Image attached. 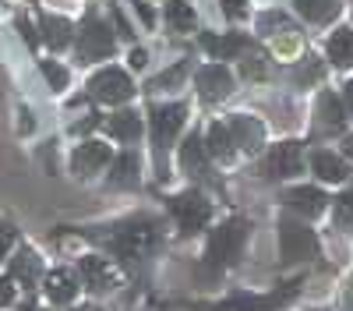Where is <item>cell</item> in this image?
<instances>
[{
  "label": "cell",
  "instance_id": "cell-1",
  "mask_svg": "<svg viewBox=\"0 0 353 311\" xmlns=\"http://www.w3.org/2000/svg\"><path fill=\"white\" fill-rule=\"evenodd\" d=\"M244 241H248V223L244 219H226L219 230H212L205 259H209V265H233L244 251Z\"/></svg>",
  "mask_w": 353,
  "mask_h": 311
},
{
  "label": "cell",
  "instance_id": "cell-2",
  "mask_svg": "<svg viewBox=\"0 0 353 311\" xmlns=\"http://www.w3.org/2000/svg\"><path fill=\"white\" fill-rule=\"evenodd\" d=\"M318 254V237L297 219H283L279 223V259L283 262H304Z\"/></svg>",
  "mask_w": 353,
  "mask_h": 311
},
{
  "label": "cell",
  "instance_id": "cell-3",
  "mask_svg": "<svg viewBox=\"0 0 353 311\" xmlns=\"http://www.w3.org/2000/svg\"><path fill=\"white\" fill-rule=\"evenodd\" d=\"M156 241H159V234H156V226L149 223V219H138V223H128V226H121V230L113 234V241H110V248L117 251V254H124V259H145L152 248H156Z\"/></svg>",
  "mask_w": 353,
  "mask_h": 311
},
{
  "label": "cell",
  "instance_id": "cell-4",
  "mask_svg": "<svg viewBox=\"0 0 353 311\" xmlns=\"http://www.w3.org/2000/svg\"><path fill=\"white\" fill-rule=\"evenodd\" d=\"M170 212H173L176 226H181V234H198L201 226L209 223L212 205L205 202V194H198V191H184V194H176L173 202H170Z\"/></svg>",
  "mask_w": 353,
  "mask_h": 311
},
{
  "label": "cell",
  "instance_id": "cell-5",
  "mask_svg": "<svg viewBox=\"0 0 353 311\" xmlns=\"http://www.w3.org/2000/svg\"><path fill=\"white\" fill-rule=\"evenodd\" d=\"M110 53H113V32L96 14H88L78 32V57L88 64V61H106Z\"/></svg>",
  "mask_w": 353,
  "mask_h": 311
},
{
  "label": "cell",
  "instance_id": "cell-6",
  "mask_svg": "<svg viewBox=\"0 0 353 311\" xmlns=\"http://www.w3.org/2000/svg\"><path fill=\"white\" fill-rule=\"evenodd\" d=\"M88 92L99 103H128L134 96V85L121 68H103L99 74H92V81H88Z\"/></svg>",
  "mask_w": 353,
  "mask_h": 311
},
{
  "label": "cell",
  "instance_id": "cell-7",
  "mask_svg": "<svg viewBox=\"0 0 353 311\" xmlns=\"http://www.w3.org/2000/svg\"><path fill=\"white\" fill-rule=\"evenodd\" d=\"M297 287L301 283L293 279V283H283L279 290L272 294H261V297H251V294H241V297H230L219 304V311H279L290 297H297Z\"/></svg>",
  "mask_w": 353,
  "mask_h": 311
},
{
  "label": "cell",
  "instance_id": "cell-8",
  "mask_svg": "<svg viewBox=\"0 0 353 311\" xmlns=\"http://www.w3.org/2000/svg\"><path fill=\"white\" fill-rule=\"evenodd\" d=\"M184 117H188V106L184 103H166V106H156L152 110V141H156L159 152L170 146L176 134H181Z\"/></svg>",
  "mask_w": 353,
  "mask_h": 311
},
{
  "label": "cell",
  "instance_id": "cell-9",
  "mask_svg": "<svg viewBox=\"0 0 353 311\" xmlns=\"http://www.w3.org/2000/svg\"><path fill=\"white\" fill-rule=\"evenodd\" d=\"M304 166V156H301V141H279V146L269 152V159H265V177H293L301 174Z\"/></svg>",
  "mask_w": 353,
  "mask_h": 311
},
{
  "label": "cell",
  "instance_id": "cell-10",
  "mask_svg": "<svg viewBox=\"0 0 353 311\" xmlns=\"http://www.w3.org/2000/svg\"><path fill=\"white\" fill-rule=\"evenodd\" d=\"M198 92L205 96V99H226L230 92H233V74L226 71V64H205L201 71H198Z\"/></svg>",
  "mask_w": 353,
  "mask_h": 311
},
{
  "label": "cell",
  "instance_id": "cell-11",
  "mask_svg": "<svg viewBox=\"0 0 353 311\" xmlns=\"http://www.w3.org/2000/svg\"><path fill=\"white\" fill-rule=\"evenodd\" d=\"M106 163H110V149L103 146V141H85V146H78L74 156H71V170L78 177H92Z\"/></svg>",
  "mask_w": 353,
  "mask_h": 311
},
{
  "label": "cell",
  "instance_id": "cell-12",
  "mask_svg": "<svg viewBox=\"0 0 353 311\" xmlns=\"http://www.w3.org/2000/svg\"><path fill=\"white\" fill-rule=\"evenodd\" d=\"M230 134L237 141V149H248V152H258L265 146V128L261 121L248 117V113H237V117H230Z\"/></svg>",
  "mask_w": 353,
  "mask_h": 311
},
{
  "label": "cell",
  "instance_id": "cell-13",
  "mask_svg": "<svg viewBox=\"0 0 353 311\" xmlns=\"http://www.w3.org/2000/svg\"><path fill=\"white\" fill-rule=\"evenodd\" d=\"M325 191H318V188H293L283 194V205H290L293 212H301V216H321L325 212Z\"/></svg>",
  "mask_w": 353,
  "mask_h": 311
},
{
  "label": "cell",
  "instance_id": "cell-14",
  "mask_svg": "<svg viewBox=\"0 0 353 311\" xmlns=\"http://www.w3.org/2000/svg\"><path fill=\"white\" fill-rule=\"evenodd\" d=\"M81 269V279H85V287H92V290H110L113 287V265L106 259H99V254H85V259L78 262Z\"/></svg>",
  "mask_w": 353,
  "mask_h": 311
},
{
  "label": "cell",
  "instance_id": "cell-15",
  "mask_svg": "<svg viewBox=\"0 0 353 311\" xmlns=\"http://www.w3.org/2000/svg\"><path fill=\"white\" fill-rule=\"evenodd\" d=\"M181 166H184V174H191V177L209 174V146H205V138L188 134V141L181 146Z\"/></svg>",
  "mask_w": 353,
  "mask_h": 311
},
{
  "label": "cell",
  "instance_id": "cell-16",
  "mask_svg": "<svg viewBox=\"0 0 353 311\" xmlns=\"http://www.w3.org/2000/svg\"><path fill=\"white\" fill-rule=\"evenodd\" d=\"M201 46L209 50L216 61H233V57H241L248 50V39L230 32V36H212V32H201Z\"/></svg>",
  "mask_w": 353,
  "mask_h": 311
},
{
  "label": "cell",
  "instance_id": "cell-17",
  "mask_svg": "<svg viewBox=\"0 0 353 311\" xmlns=\"http://www.w3.org/2000/svg\"><path fill=\"white\" fill-rule=\"evenodd\" d=\"M39 276H43L39 254H36V251H28V248H21V251H18V259H11V279L25 283V287H36Z\"/></svg>",
  "mask_w": 353,
  "mask_h": 311
},
{
  "label": "cell",
  "instance_id": "cell-18",
  "mask_svg": "<svg viewBox=\"0 0 353 311\" xmlns=\"http://www.w3.org/2000/svg\"><path fill=\"white\" fill-rule=\"evenodd\" d=\"M74 294H78V279H74L68 269H57V272L46 276V297H50L53 304H71Z\"/></svg>",
  "mask_w": 353,
  "mask_h": 311
},
{
  "label": "cell",
  "instance_id": "cell-19",
  "mask_svg": "<svg viewBox=\"0 0 353 311\" xmlns=\"http://www.w3.org/2000/svg\"><path fill=\"white\" fill-rule=\"evenodd\" d=\"M39 28H43V39L50 43V50H64V46L71 43V36H74L71 21L61 18V14H43Z\"/></svg>",
  "mask_w": 353,
  "mask_h": 311
},
{
  "label": "cell",
  "instance_id": "cell-20",
  "mask_svg": "<svg viewBox=\"0 0 353 311\" xmlns=\"http://www.w3.org/2000/svg\"><path fill=\"white\" fill-rule=\"evenodd\" d=\"M301 18H307L311 25H325L339 14V0H293Z\"/></svg>",
  "mask_w": 353,
  "mask_h": 311
},
{
  "label": "cell",
  "instance_id": "cell-21",
  "mask_svg": "<svg viewBox=\"0 0 353 311\" xmlns=\"http://www.w3.org/2000/svg\"><path fill=\"white\" fill-rule=\"evenodd\" d=\"M311 170H314L321 181H336V184L350 177V166L339 156H332V152H314L311 156Z\"/></svg>",
  "mask_w": 353,
  "mask_h": 311
},
{
  "label": "cell",
  "instance_id": "cell-22",
  "mask_svg": "<svg viewBox=\"0 0 353 311\" xmlns=\"http://www.w3.org/2000/svg\"><path fill=\"white\" fill-rule=\"evenodd\" d=\"M318 117H321V128H329V131H339V128H343L346 106L339 103L336 92H321V99H318Z\"/></svg>",
  "mask_w": 353,
  "mask_h": 311
},
{
  "label": "cell",
  "instance_id": "cell-23",
  "mask_svg": "<svg viewBox=\"0 0 353 311\" xmlns=\"http://www.w3.org/2000/svg\"><path fill=\"white\" fill-rule=\"evenodd\" d=\"M329 61L336 68H350L353 64V32L350 28H336L329 36Z\"/></svg>",
  "mask_w": 353,
  "mask_h": 311
},
{
  "label": "cell",
  "instance_id": "cell-24",
  "mask_svg": "<svg viewBox=\"0 0 353 311\" xmlns=\"http://www.w3.org/2000/svg\"><path fill=\"white\" fill-rule=\"evenodd\" d=\"M205 146H209V152L216 159H230L233 152H237V141H233V134H230V124H212L209 134H205Z\"/></svg>",
  "mask_w": 353,
  "mask_h": 311
},
{
  "label": "cell",
  "instance_id": "cell-25",
  "mask_svg": "<svg viewBox=\"0 0 353 311\" xmlns=\"http://www.w3.org/2000/svg\"><path fill=\"white\" fill-rule=\"evenodd\" d=\"M106 128H110L113 138L134 141V138L141 134V117H138V113H131V110H124V113H113V117L106 121Z\"/></svg>",
  "mask_w": 353,
  "mask_h": 311
},
{
  "label": "cell",
  "instance_id": "cell-26",
  "mask_svg": "<svg viewBox=\"0 0 353 311\" xmlns=\"http://www.w3.org/2000/svg\"><path fill=\"white\" fill-rule=\"evenodd\" d=\"M166 21H170L173 32H191V28L198 25V18H194L188 0H170V4H166Z\"/></svg>",
  "mask_w": 353,
  "mask_h": 311
},
{
  "label": "cell",
  "instance_id": "cell-27",
  "mask_svg": "<svg viewBox=\"0 0 353 311\" xmlns=\"http://www.w3.org/2000/svg\"><path fill=\"white\" fill-rule=\"evenodd\" d=\"M113 184H134L138 181V156L134 152H124L113 159V174H110Z\"/></svg>",
  "mask_w": 353,
  "mask_h": 311
},
{
  "label": "cell",
  "instance_id": "cell-28",
  "mask_svg": "<svg viewBox=\"0 0 353 311\" xmlns=\"http://www.w3.org/2000/svg\"><path fill=\"white\" fill-rule=\"evenodd\" d=\"M336 226H343V230L353 226V191L336 198Z\"/></svg>",
  "mask_w": 353,
  "mask_h": 311
},
{
  "label": "cell",
  "instance_id": "cell-29",
  "mask_svg": "<svg viewBox=\"0 0 353 311\" xmlns=\"http://www.w3.org/2000/svg\"><path fill=\"white\" fill-rule=\"evenodd\" d=\"M321 74H325V68L318 64V57H307V61L297 68V81L307 85V81H321Z\"/></svg>",
  "mask_w": 353,
  "mask_h": 311
},
{
  "label": "cell",
  "instance_id": "cell-30",
  "mask_svg": "<svg viewBox=\"0 0 353 311\" xmlns=\"http://www.w3.org/2000/svg\"><path fill=\"white\" fill-rule=\"evenodd\" d=\"M265 57L261 53H244V61H241V71H244V78H261L265 74Z\"/></svg>",
  "mask_w": 353,
  "mask_h": 311
},
{
  "label": "cell",
  "instance_id": "cell-31",
  "mask_svg": "<svg viewBox=\"0 0 353 311\" xmlns=\"http://www.w3.org/2000/svg\"><path fill=\"white\" fill-rule=\"evenodd\" d=\"M43 74H46V81L53 85V89H64L68 85V71L61 64H53V61H43Z\"/></svg>",
  "mask_w": 353,
  "mask_h": 311
},
{
  "label": "cell",
  "instance_id": "cell-32",
  "mask_svg": "<svg viewBox=\"0 0 353 311\" xmlns=\"http://www.w3.org/2000/svg\"><path fill=\"white\" fill-rule=\"evenodd\" d=\"M11 244H14V226L11 223H0V259L11 251Z\"/></svg>",
  "mask_w": 353,
  "mask_h": 311
},
{
  "label": "cell",
  "instance_id": "cell-33",
  "mask_svg": "<svg viewBox=\"0 0 353 311\" xmlns=\"http://www.w3.org/2000/svg\"><path fill=\"white\" fill-rule=\"evenodd\" d=\"M14 301V279L11 276H0V308Z\"/></svg>",
  "mask_w": 353,
  "mask_h": 311
},
{
  "label": "cell",
  "instance_id": "cell-34",
  "mask_svg": "<svg viewBox=\"0 0 353 311\" xmlns=\"http://www.w3.org/2000/svg\"><path fill=\"white\" fill-rule=\"evenodd\" d=\"M219 4H223V11H226L230 18H244V14H248L244 0H219Z\"/></svg>",
  "mask_w": 353,
  "mask_h": 311
},
{
  "label": "cell",
  "instance_id": "cell-35",
  "mask_svg": "<svg viewBox=\"0 0 353 311\" xmlns=\"http://www.w3.org/2000/svg\"><path fill=\"white\" fill-rule=\"evenodd\" d=\"M18 28H21V36H25V43H28V46H36V43H39V36H36V28H32V25H28L25 18L18 21Z\"/></svg>",
  "mask_w": 353,
  "mask_h": 311
},
{
  "label": "cell",
  "instance_id": "cell-36",
  "mask_svg": "<svg viewBox=\"0 0 353 311\" xmlns=\"http://www.w3.org/2000/svg\"><path fill=\"white\" fill-rule=\"evenodd\" d=\"M134 8H138V14H141V21H145V25H152V21H156V18H152V8H149V4H141V0H134Z\"/></svg>",
  "mask_w": 353,
  "mask_h": 311
},
{
  "label": "cell",
  "instance_id": "cell-37",
  "mask_svg": "<svg viewBox=\"0 0 353 311\" xmlns=\"http://www.w3.org/2000/svg\"><path fill=\"white\" fill-rule=\"evenodd\" d=\"M181 74H184V64H176L173 71H166V74L159 78V85H170V81H176V78H181Z\"/></svg>",
  "mask_w": 353,
  "mask_h": 311
},
{
  "label": "cell",
  "instance_id": "cell-38",
  "mask_svg": "<svg viewBox=\"0 0 353 311\" xmlns=\"http://www.w3.org/2000/svg\"><path fill=\"white\" fill-rule=\"evenodd\" d=\"M145 61H149V53H145V50H131V64L134 68H145Z\"/></svg>",
  "mask_w": 353,
  "mask_h": 311
},
{
  "label": "cell",
  "instance_id": "cell-39",
  "mask_svg": "<svg viewBox=\"0 0 353 311\" xmlns=\"http://www.w3.org/2000/svg\"><path fill=\"white\" fill-rule=\"evenodd\" d=\"M343 99H346V110L353 113V81H350V85H343Z\"/></svg>",
  "mask_w": 353,
  "mask_h": 311
},
{
  "label": "cell",
  "instance_id": "cell-40",
  "mask_svg": "<svg viewBox=\"0 0 353 311\" xmlns=\"http://www.w3.org/2000/svg\"><path fill=\"white\" fill-rule=\"evenodd\" d=\"M96 124H99V121H96V117H88V121H81V124H74V131H78V134H81V131H88V128H96Z\"/></svg>",
  "mask_w": 353,
  "mask_h": 311
},
{
  "label": "cell",
  "instance_id": "cell-41",
  "mask_svg": "<svg viewBox=\"0 0 353 311\" xmlns=\"http://www.w3.org/2000/svg\"><path fill=\"white\" fill-rule=\"evenodd\" d=\"M343 304H346V311H353V279H350V287H346V297H343Z\"/></svg>",
  "mask_w": 353,
  "mask_h": 311
},
{
  "label": "cell",
  "instance_id": "cell-42",
  "mask_svg": "<svg viewBox=\"0 0 353 311\" xmlns=\"http://www.w3.org/2000/svg\"><path fill=\"white\" fill-rule=\"evenodd\" d=\"M343 152L353 159V134H346V141H343Z\"/></svg>",
  "mask_w": 353,
  "mask_h": 311
},
{
  "label": "cell",
  "instance_id": "cell-43",
  "mask_svg": "<svg viewBox=\"0 0 353 311\" xmlns=\"http://www.w3.org/2000/svg\"><path fill=\"white\" fill-rule=\"evenodd\" d=\"M21 311H36V304H32V301H28V304H25V308H21Z\"/></svg>",
  "mask_w": 353,
  "mask_h": 311
}]
</instances>
